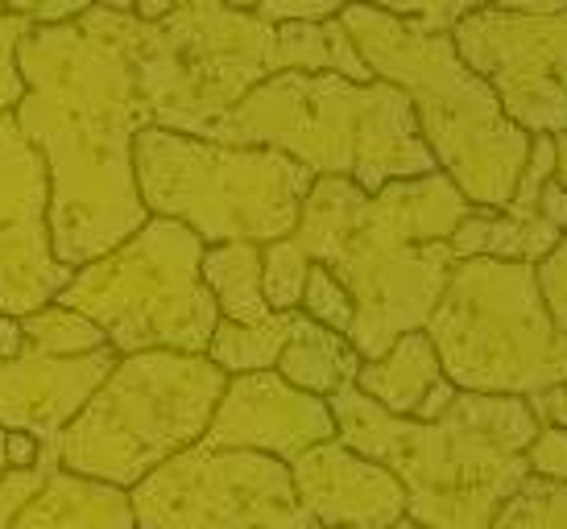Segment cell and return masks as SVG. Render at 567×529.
Masks as SVG:
<instances>
[{"mask_svg": "<svg viewBox=\"0 0 567 529\" xmlns=\"http://www.w3.org/2000/svg\"><path fill=\"white\" fill-rule=\"evenodd\" d=\"M128 50L150 121L187 137H207L257 83L282 71L278 21L224 0H174L158 21L128 17Z\"/></svg>", "mask_w": 567, "mask_h": 529, "instance_id": "cell-8", "label": "cell"}, {"mask_svg": "<svg viewBox=\"0 0 567 529\" xmlns=\"http://www.w3.org/2000/svg\"><path fill=\"white\" fill-rule=\"evenodd\" d=\"M443 381V364L440 352L426 331H406L390 343V352L378 360H364L357 369V390L378 402L385 414H398V418H414L423 397Z\"/></svg>", "mask_w": 567, "mask_h": 529, "instance_id": "cell-19", "label": "cell"}, {"mask_svg": "<svg viewBox=\"0 0 567 529\" xmlns=\"http://www.w3.org/2000/svg\"><path fill=\"white\" fill-rule=\"evenodd\" d=\"M228 376L190 352L116 356L112 373L66 422L54 459L87 480L133 488L150 471L204 438Z\"/></svg>", "mask_w": 567, "mask_h": 529, "instance_id": "cell-6", "label": "cell"}, {"mask_svg": "<svg viewBox=\"0 0 567 529\" xmlns=\"http://www.w3.org/2000/svg\"><path fill=\"white\" fill-rule=\"evenodd\" d=\"M33 30V17H17L4 13L0 17V125L9 121L25 95V79L17 71V46L21 38Z\"/></svg>", "mask_w": 567, "mask_h": 529, "instance_id": "cell-28", "label": "cell"}, {"mask_svg": "<svg viewBox=\"0 0 567 529\" xmlns=\"http://www.w3.org/2000/svg\"><path fill=\"white\" fill-rule=\"evenodd\" d=\"M336 438L390 467L406 488V514L426 529H488L530 467L526 447L543 422L526 397L464 393L435 422L385 414L352 381L328 397Z\"/></svg>", "mask_w": 567, "mask_h": 529, "instance_id": "cell-3", "label": "cell"}, {"mask_svg": "<svg viewBox=\"0 0 567 529\" xmlns=\"http://www.w3.org/2000/svg\"><path fill=\"white\" fill-rule=\"evenodd\" d=\"M526 402H530V409H535V418L543 422V426H559V431H567V381L530 393Z\"/></svg>", "mask_w": 567, "mask_h": 529, "instance_id": "cell-32", "label": "cell"}, {"mask_svg": "<svg viewBox=\"0 0 567 529\" xmlns=\"http://www.w3.org/2000/svg\"><path fill=\"white\" fill-rule=\"evenodd\" d=\"M423 331L464 393L530 397L567 381V335L555 331L526 261H456Z\"/></svg>", "mask_w": 567, "mask_h": 529, "instance_id": "cell-9", "label": "cell"}, {"mask_svg": "<svg viewBox=\"0 0 567 529\" xmlns=\"http://www.w3.org/2000/svg\"><path fill=\"white\" fill-rule=\"evenodd\" d=\"M174 9V0H133V17H142V21H158Z\"/></svg>", "mask_w": 567, "mask_h": 529, "instance_id": "cell-37", "label": "cell"}, {"mask_svg": "<svg viewBox=\"0 0 567 529\" xmlns=\"http://www.w3.org/2000/svg\"><path fill=\"white\" fill-rule=\"evenodd\" d=\"M361 364H364L361 352H357L344 335L319 328L316 319H307V314L299 311V323L290 331V340H286L282 356L274 364V373L282 376V381H290V385L302 393L331 397L340 385L357 381V369H361Z\"/></svg>", "mask_w": 567, "mask_h": 529, "instance_id": "cell-20", "label": "cell"}, {"mask_svg": "<svg viewBox=\"0 0 567 529\" xmlns=\"http://www.w3.org/2000/svg\"><path fill=\"white\" fill-rule=\"evenodd\" d=\"M42 459V443L25 431H4V464L9 467H33Z\"/></svg>", "mask_w": 567, "mask_h": 529, "instance_id": "cell-33", "label": "cell"}, {"mask_svg": "<svg viewBox=\"0 0 567 529\" xmlns=\"http://www.w3.org/2000/svg\"><path fill=\"white\" fill-rule=\"evenodd\" d=\"M4 467L9 464H4V426H0V476H4Z\"/></svg>", "mask_w": 567, "mask_h": 529, "instance_id": "cell-42", "label": "cell"}, {"mask_svg": "<svg viewBox=\"0 0 567 529\" xmlns=\"http://www.w3.org/2000/svg\"><path fill=\"white\" fill-rule=\"evenodd\" d=\"M299 311L307 319H316L319 328L336 331V335H344L352 331V319H357V307H352V298L340 281L331 278L323 264H311V273H307V286H302V302Z\"/></svg>", "mask_w": 567, "mask_h": 529, "instance_id": "cell-27", "label": "cell"}, {"mask_svg": "<svg viewBox=\"0 0 567 529\" xmlns=\"http://www.w3.org/2000/svg\"><path fill=\"white\" fill-rule=\"evenodd\" d=\"M9 529H133V509L125 488L50 467L42 492Z\"/></svg>", "mask_w": 567, "mask_h": 529, "instance_id": "cell-18", "label": "cell"}, {"mask_svg": "<svg viewBox=\"0 0 567 529\" xmlns=\"http://www.w3.org/2000/svg\"><path fill=\"white\" fill-rule=\"evenodd\" d=\"M0 17H4V0H0Z\"/></svg>", "mask_w": 567, "mask_h": 529, "instance_id": "cell-44", "label": "cell"}, {"mask_svg": "<svg viewBox=\"0 0 567 529\" xmlns=\"http://www.w3.org/2000/svg\"><path fill=\"white\" fill-rule=\"evenodd\" d=\"M128 17L92 4L80 21L33 25L17 46L25 95L13 121L50 174V240L71 269L100 261L142 228L133 141L150 128Z\"/></svg>", "mask_w": 567, "mask_h": 529, "instance_id": "cell-1", "label": "cell"}, {"mask_svg": "<svg viewBox=\"0 0 567 529\" xmlns=\"http://www.w3.org/2000/svg\"><path fill=\"white\" fill-rule=\"evenodd\" d=\"M204 249L187 224L150 216L125 245L80 264L54 302L87 314L116 356L158 348L204 356L220 323V307L199 273Z\"/></svg>", "mask_w": 567, "mask_h": 529, "instance_id": "cell-10", "label": "cell"}, {"mask_svg": "<svg viewBox=\"0 0 567 529\" xmlns=\"http://www.w3.org/2000/svg\"><path fill=\"white\" fill-rule=\"evenodd\" d=\"M199 273L220 307V319L228 323H261L274 314L261 294V245H249V240L207 245Z\"/></svg>", "mask_w": 567, "mask_h": 529, "instance_id": "cell-21", "label": "cell"}, {"mask_svg": "<svg viewBox=\"0 0 567 529\" xmlns=\"http://www.w3.org/2000/svg\"><path fill=\"white\" fill-rule=\"evenodd\" d=\"M116 352L100 348L92 356H38L25 352L21 360H0V426L25 431L42 443V467H59L54 443L80 405L95 393V385L112 373Z\"/></svg>", "mask_w": 567, "mask_h": 529, "instance_id": "cell-16", "label": "cell"}, {"mask_svg": "<svg viewBox=\"0 0 567 529\" xmlns=\"http://www.w3.org/2000/svg\"><path fill=\"white\" fill-rule=\"evenodd\" d=\"M224 4H228V9H237V13H257V4H261V0H224Z\"/></svg>", "mask_w": 567, "mask_h": 529, "instance_id": "cell-40", "label": "cell"}, {"mask_svg": "<svg viewBox=\"0 0 567 529\" xmlns=\"http://www.w3.org/2000/svg\"><path fill=\"white\" fill-rule=\"evenodd\" d=\"M133 529H316L290 464L195 443L128 488Z\"/></svg>", "mask_w": 567, "mask_h": 529, "instance_id": "cell-11", "label": "cell"}, {"mask_svg": "<svg viewBox=\"0 0 567 529\" xmlns=\"http://www.w3.org/2000/svg\"><path fill=\"white\" fill-rule=\"evenodd\" d=\"M207 141L278 149L316 178H352L364 195H378L398 178L440 170L402 87L385 79L352 83L331 71L269 75L212 125Z\"/></svg>", "mask_w": 567, "mask_h": 529, "instance_id": "cell-5", "label": "cell"}, {"mask_svg": "<svg viewBox=\"0 0 567 529\" xmlns=\"http://www.w3.org/2000/svg\"><path fill=\"white\" fill-rule=\"evenodd\" d=\"M299 323V311H274L261 323H228L220 319L216 331H212V343H207L204 356L224 369V376L237 373H261V369H274L278 356H282L290 331Z\"/></svg>", "mask_w": 567, "mask_h": 529, "instance_id": "cell-23", "label": "cell"}, {"mask_svg": "<svg viewBox=\"0 0 567 529\" xmlns=\"http://www.w3.org/2000/svg\"><path fill=\"white\" fill-rule=\"evenodd\" d=\"M390 529H426V526H419V521H414V517H410V514H402Z\"/></svg>", "mask_w": 567, "mask_h": 529, "instance_id": "cell-41", "label": "cell"}, {"mask_svg": "<svg viewBox=\"0 0 567 529\" xmlns=\"http://www.w3.org/2000/svg\"><path fill=\"white\" fill-rule=\"evenodd\" d=\"M348 4H373L381 13H394L402 21H414V25L435 33H452L460 17L473 13V9H485V4L522 9V0H261L257 17H266V21H328Z\"/></svg>", "mask_w": 567, "mask_h": 529, "instance_id": "cell-22", "label": "cell"}, {"mask_svg": "<svg viewBox=\"0 0 567 529\" xmlns=\"http://www.w3.org/2000/svg\"><path fill=\"white\" fill-rule=\"evenodd\" d=\"M567 232V187L555 178V137H530V157L502 211L473 207V216L452 232L456 261L493 257V261L538 264Z\"/></svg>", "mask_w": 567, "mask_h": 529, "instance_id": "cell-15", "label": "cell"}, {"mask_svg": "<svg viewBox=\"0 0 567 529\" xmlns=\"http://www.w3.org/2000/svg\"><path fill=\"white\" fill-rule=\"evenodd\" d=\"M352 529H378V526H352Z\"/></svg>", "mask_w": 567, "mask_h": 529, "instance_id": "cell-43", "label": "cell"}, {"mask_svg": "<svg viewBox=\"0 0 567 529\" xmlns=\"http://www.w3.org/2000/svg\"><path fill=\"white\" fill-rule=\"evenodd\" d=\"M535 281H538V294H543V307L551 314L555 331L567 335V232L559 236V245L535 264Z\"/></svg>", "mask_w": 567, "mask_h": 529, "instance_id": "cell-29", "label": "cell"}, {"mask_svg": "<svg viewBox=\"0 0 567 529\" xmlns=\"http://www.w3.org/2000/svg\"><path fill=\"white\" fill-rule=\"evenodd\" d=\"M307 273H311V257L290 236L261 245V294L269 311H299Z\"/></svg>", "mask_w": 567, "mask_h": 529, "instance_id": "cell-26", "label": "cell"}, {"mask_svg": "<svg viewBox=\"0 0 567 529\" xmlns=\"http://www.w3.org/2000/svg\"><path fill=\"white\" fill-rule=\"evenodd\" d=\"M526 467H530V476H547V480L567 484V431L543 426L535 443L526 447Z\"/></svg>", "mask_w": 567, "mask_h": 529, "instance_id": "cell-31", "label": "cell"}, {"mask_svg": "<svg viewBox=\"0 0 567 529\" xmlns=\"http://www.w3.org/2000/svg\"><path fill=\"white\" fill-rule=\"evenodd\" d=\"M456 385H452V381H447V376H443L440 385H435V390L426 393L423 397V405H419V414H414V422H435V418H443V409H447V405H452V397H456Z\"/></svg>", "mask_w": 567, "mask_h": 529, "instance_id": "cell-36", "label": "cell"}, {"mask_svg": "<svg viewBox=\"0 0 567 529\" xmlns=\"http://www.w3.org/2000/svg\"><path fill=\"white\" fill-rule=\"evenodd\" d=\"M290 480L316 529H390L406 514V488L394 471L348 452L340 438L302 452L290 464Z\"/></svg>", "mask_w": 567, "mask_h": 529, "instance_id": "cell-17", "label": "cell"}, {"mask_svg": "<svg viewBox=\"0 0 567 529\" xmlns=\"http://www.w3.org/2000/svg\"><path fill=\"white\" fill-rule=\"evenodd\" d=\"M145 211L178 219L204 245H274L295 232L316 174L261 145H224L150 125L133 141Z\"/></svg>", "mask_w": 567, "mask_h": 529, "instance_id": "cell-7", "label": "cell"}, {"mask_svg": "<svg viewBox=\"0 0 567 529\" xmlns=\"http://www.w3.org/2000/svg\"><path fill=\"white\" fill-rule=\"evenodd\" d=\"M25 352H30V348H25L21 319H13V314H0V360H21Z\"/></svg>", "mask_w": 567, "mask_h": 529, "instance_id": "cell-35", "label": "cell"}, {"mask_svg": "<svg viewBox=\"0 0 567 529\" xmlns=\"http://www.w3.org/2000/svg\"><path fill=\"white\" fill-rule=\"evenodd\" d=\"M47 216V162L9 116L0 125V314L25 319L42 311L75 278V269L54 257Z\"/></svg>", "mask_w": 567, "mask_h": 529, "instance_id": "cell-13", "label": "cell"}, {"mask_svg": "<svg viewBox=\"0 0 567 529\" xmlns=\"http://www.w3.org/2000/svg\"><path fill=\"white\" fill-rule=\"evenodd\" d=\"M42 9V0H4V13H17V17H33Z\"/></svg>", "mask_w": 567, "mask_h": 529, "instance_id": "cell-39", "label": "cell"}, {"mask_svg": "<svg viewBox=\"0 0 567 529\" xmlns=\"http://www.w3.org/2000/svg\"><path fill=\"white\" fill-rule=\"evenodd\" d=\"M47 471L50 467L33 464V467H4V476H0V529H9L21 517V509L30 505L38 492H42V484H47Z\"/></svg>", "mask_w": 567, "mask_h": 529, "instance_id": "cell-30", "label": "cell"}, {"mask_svg": "<svg viewBox=\"0 0 567 529\" xmlns=\"http://www.w3.org/2000/svg\"><path fill=\"white\" fill-rule=\"evenodd\" d=\"M488 529H567V484L526 476L505 497Z\"/></svg>", "mask_w": 567, "mask_h": 529, "instance_id": "cell-25", "label": "cell"}, {"mask_svg": "<svg viewBox=\"0 0 567 529\" xmlns=\"http://www.w3.org/2000/svg\"><path fill=\"white\" fill-rule=\"evenodd\" d=\"M336 17L373 79L406 92L419 137L460 195L502 211L530 157V137L505 116L485 79L464 66L452 33L423 30L373 4H348Z\"/></svg>", "mask_w": 567, "mask_h": 529, "instance_id": "cell-4", "label": "cell"}, {"mask_svg": "<svg viewBox=\"0 0 567 529\" xmlns=\"http://www.w3.org/2000/svg\"><path fill=\"white\" fill-rule=\"evenodd\" d=\"M95 0H42V9L33 13V25H59V21H80Z\"/></svg>", "mask_w": 567, "mask_h": 529, "instance_id": "cell-34", "label": "cell"}, {"mask_svg": "<svg viewBox=\"0 0 567 529\" xmlns=\"http://www.w3.org/2000/svg\"><path fill=\"white\" fill-rule=\"evenodd\" d=\"M331 438H336V418L328 397L295 390L274 369H261V373L228 376L224 397L216 402V414L199 443L295 464L302 452Z\"/></svg>", "mask_w": 567, "mask_h": 529, "instance_id": "cell-14", "label": "cell"}, {"mask_svg": "<svg viewBox=\"0 0 567 529\" xmlns=\"http://www.w3.org/2000/svg\"><path fill=\"white\" fill-rule=\"evenodd\" d=\"M452 42L526 137L567 133V13L485 4L460 17Z\"/></svg>", "mask_w": 567, "mask_h": 529, "instance_id": "cell-12", "label": "cell"}, {"mask_svg": "<svg viewBox=\"0 0 567 529\" xmlns=\"http://www.w3.org/2000/svg\"><path fill=\"white\" fill-rule=\"evenodd\" d=\"M25 331V348L38 356L71 360V356H92L100 348H109V335L95 328L87 314L71 311L63 302H50L42 311H33L21 319Z\"/></svg>", "mask_w": 567, "mask_h": 529, "instance_id": "cell-24", "label": "cell"}, {"mask_svg": "<svg viewBox=\"0 0 567 529\" xmlns=\"http://www.w3.org/2000/svg\"><path fill=\"white\" fill-rule=\"evenodd\" d=\"M555 178L567 187V133L555 137Z\"/></svg>", "mask_w": 567, "mask_h": 529, "instance_id": "cell-38", "label": "cell"}, {"mask_svg": "<svg viewBox=\"0 0 567 529\" xmlns=\"http://www.w3.org/2000/svg\"><path fill=\"white\" fill-rule=\"evenodd\" d=\"M473 203L443 170L385 183L364 195L352 178L319 174L290 240L323 264L357 307L348 343L378 360L406 331H423L452 278V232Z\"/></svg>", "mask_w": 567, "mask_h": 529, "instance_id": "cell-2", "label": "cell"}]
</instances>
